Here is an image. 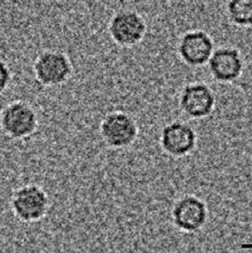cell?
<instances>
[{
    "label": "cell",
    "instance_id": "3",
    "mask_svg": "<svg viewBox=\"0 0 252 253\" xmlns=\"http://www.w3.org/2000/svg\"><path fill=\"white\" fill-rule=\"evenodd\" d=\"M38 127L36 111L28 103L13 102L1 113V128L10 139L22 140L34 134Z\"/></svg>",
    "mask_w": 252,
    "mask_h": 253
},
{
    "label": "cell",
    "instance_id": "12",
    "mask_svg": "<svg viewBox=\"0 0 252 253\" xmlns=\"http://www.w3.org/2000/svg\"><path fill=\"white\" fill-rule=\"evenodd\" d=\"M0 69H1V81H0V86H1V92L5 91V88L8 86L10 79H12V74H10L9 68L6 66L5 62H0Z\"/></svg>",
    "mask_w": 252,
    "mask_h": 253
},
{
    "label": "cell",
    "instance_id": "4",
    "mask_svg": "<svg viewBox=\"0 0 252 253\" xmlns=\"http://www.w3.org/2000/svg\"><path fill=\"white\" fill-rule=\"evenodd\" d=\"M209 210L204 201L194 195L179 198L172 207L171 220L183 233H196L208 222Z\"/></svg>",
    "mask_w": 252,
    "mask_h": 253
},
{
    "label": "cell",
    "instance_id": "7",
    "mask_svg": "<svg viewBox=\"0 0 252 253\" xmlns=\"http://www.w3.org/2000/svg\"><path fill=\"white\" fill-rule=\"evenodd\" d=\"M147 24L142 16L132 10H121L109 23V34L117 45L131 47L139 44L145 37Z\"/></svg>",
    "mask_w": 252,
    "mask_h": 253
},
{
    "label": "cell",
    "instance_id": "10",
    "mask_svg": "<svg viewBox=\"0 0 252 253\" xmlns=\"http://www.w3.org/2000/svg\"><path fill=\"white\" fill-rule=\"evenodd\" d=\"M209 70L214 81L232 83L241 77L244 63L240 52L232 47H220L209 60Z\"/></svg>",
    "mask_w": 252,
    "mask_h": 253
},
{
    "label": "cell",
    "instance_id": "1",
    "mask_svg": "<svg viewBox=\"0 0 252 253\" xmlns=\"http://www.w3.org/2000/svg\"><path fill=\"white\" fill-rule=\"evenodd\" d=\"M14 216L21 222L35 223L47 215L49 198L41 186L28 183L15 189L9 200Z\"/></svg>",
    "mask_w": 252,
    "mask_h": 253
},
{
    "label": "cell",
    "instance_id": "11",
    "mask_svg": "<svg viewBox=\"0 0 252 253\" xmlns=\"http://www.w3.org/2000/svg\"><path fill=\"white\" fill-rule=\"evenodd\" d=\"M227 14L237 27H252V0H228Z\"/></svg>",
    "mask_w": 252,
    "mask_h": 253
},
{
    "label": "cell",
    "instance_id": "8",
    "mask_svg": "<svg viewBox=\"0 0 252 253\" xmlns=\"http://www.w3.org/2000/svg\"><path fill=\"white\" fill-rule=\"evenodd\" d=\"M179 106L189 118L202 119L212 114L215 107V95L203 83L187 85L180 94Z\"/></svg>",
    "mask_w": 252,
    "mask_h": 253
},
{
    "label": "cell",
    "instance_id": "5",
    "mask_svg": "<svg viewBox=\"0 0 252 253\" xmlns=\"http://www.w3.org/2000/svg\"><path fill=\"white\" fill-rule=\"evenodd\" d=\"M161 147L165 154L174 158L188 156L197 146V134L192 126L182 122H172L161 132Z\"/></svg>",
    "mask_w": 252,
    "mask_h": 253
},
{
    "label": "cell",
    "instance_id": "6",
    "mask_svg": "<svg viewBox=\"0 0 252 253\" xmlns=\"http://www.w3.org/2000/svg\"><path fill=\"white\" fill-rule=\"evenodd\" d=\"M37 81L45 86H59L70 78L73 66L66 54L48 50L41 54L34 64Z\"/></svg>",
    "mask_w": 252,
    "mask_h": 253
},
{
    "label": "cell",
    "instance_id": "2",
    "mask_svg": "<svg viewBox=\"0 0 252 253\" xmlns=\"http://www.w3.org/2000/svg\"><path fill=\"white\" fill-rule=\"evenodd\" d=\"M100 134L103 142L111 149H124L138 138L139 128L131 116L116 111L107 115L101 122Z\"/></svg>",
    "mask_w": 252,
    "mask_h": 253
},
{
    "label": "cell",
    "instance_id": "9",
    "mask_svg": "<svg viewBox=\"0 0 252 253\" xmlns=\"http://www.w3.org/2000/svg\"><path fill=\"white\" fill-rule=\"evenodd\" d=\"M213 41L205 31H188L180 38L178 53L180 59L190 67H203L213 54Z\"/></svg>",
    "mask_w": 252,
    "mask_h": 253
}]
</instances>
